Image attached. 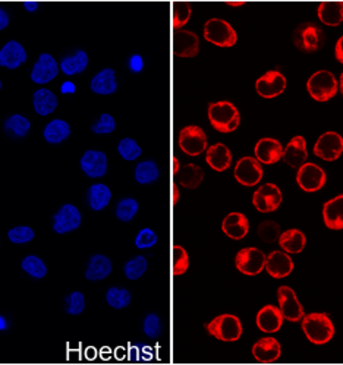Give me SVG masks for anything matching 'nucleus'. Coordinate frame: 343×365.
<instances>
[{
    "instance_id": "f257e3e1",
    "label": "nucleus",
    "mask_w": 343,
    "mask_h": 365,
    "mask_svg": "<svg viewBox=\"0 0 343 365\" xmlns=\"http://www.w3.org/2000/svg\"><path fill=\"white\" fill-rule=\"evenodd\" d=\"M208 121L222 133L234 132L241 122V114L231 102H216L208 106Z\"/></svg>"
},
{
    "instance_id": "f03ea898",
    "label": "nucleus",
    "mask_w": 343,
    "mask_h": 365,
    "mask_svg": "<svg viewBox=\"0 0 343 365\" xmlns=\"http://www.w3.org/2000/svg\"><path fill=\"white\" fill-rule=\"evenodd\" d=\"M302 330L314 345H324L335 336V325L327 314L313 313L302 320Z\"/></svg>"
},
{
    "instance_id": "7ed1b4c3",
    "label": "nucleus",
    "mask_w": 343,
    "mask_h": 365,
    "mask_svg": "<svg viewBox=\"0 0 343 365\" xmlns=\"http://www.w3.org/2000/svg\"><path fill=\"white\" fill-rule=\"evenodd\" d=\"M204 38L217 47L229 49L236 44L238 34L235 28L224 19L212 18L204 24Z\"/></svg>"
},
{
    "instance_id": "20e7f679",
    "label": "nucleus",
    "mask_w": 343,
    "mask_h": 365,
    "mask_svg": "<svg viewBox=\"0 0 343 365\" xmlns=\"http://www.w3.org/2000/svg\"><path fill=\"white\" fill-rule=\"evenodd\" d=\"M307 90L315 102L324 103L333 99L337 94L339 83L332 72L318 71V72H314L308 78Z\"/></svg>"
},
{
    "instance_id": "39448f33",
    "label": "nucleus",
    "mask_w": 343,
    "mask_h": 365,
    "mask_svg": "<svg viewBox=\"0 0 343 365\" xmlns=\"http://www.w3.org/2000/svg\"><path fill=\"white\" fill-rule=\"evenodd\" d=\"M207 332L223 342H235L242 336V324L236 316L222 314L205 324Z\"/></svg>"
},
{
    "instance_id": "423d86ee",
    "label": "nucleus",
    "mask_w": 343,
    "mask_h": 365,
    "mask_svg": "<svg viewBox=\"0 0 343 365\" xmlns=\"http://www.w3.org/2000/svg\"><path fill=\"white\" fill-rule=\"evenodd\" d=\"M323 43H324V34L321 28L311 23L301 24L294 32V44L301 52L314 53L323 46Z\"/></svg>"
},
{
    "instance_id": "0eeeda50",
    "label": "nucleus",
    "mask_w": 343,
    "mask_h": 365,
    "mask_svg": "<svg viewBox=\"0 0 343 365\" xmlns=\"http://www.w3.org/2000/svg\"><path fill=\"white\" fill-rule=\"evenodd\" d=\"M179 148L191 157H197L203 155L207 150L205 132L197 125L185 126L179 132Z\"/></svg>"
},
{
    "instance_id": "6e6552de",
    "label": "nucleus",
    "mask_w": 343,
    "mask_h": 365,
    "mask_svg": "<svg viewBox=\"0 0 343 365\" xmlns=\"http://www.w3.org/2000/svg\"><path fill=\"white\" fill-rule=\"evenodd\" d=\"M265 254L258 248H242L236 254V268L246 276H257L265 267Z\"/></svg>"
},
{
    "instance_id": "1a4fd4ad",
    "label": "nucleus",
    "mask_w": 343,
    "mask_h": 365,
    "mask_svg": "<svg viewBox=\"0 0 343 365\" xmlns=\"http://www.w3.org/2000/svg\"><path fill=\"white\" fill-rule=\"evenodd\" d=\"M343 152V137L337 132L329 131L324 132L323 136L314 144V155L326 162L337 160Z\"/></svg>"
},
{
    "instance_id": "9d476101",
    "label": "nucleus",
    "mask_w": 343,
    "mask_h": 365,
    "mask_svg": "<svg viewBox=\"0 0 343 365\" xmlns=\"http://www.w3.org/2000/svg\"><path fill=\"white\" fill-rule=\"evenodd\" d=\"M296 182L305 192H315L326 184V172L315 163L305 162L301 167H298Z\"/></svg>"
},
{
    "instance_id": "9b49d317",
    "label": "nucleus",
    "mask_w": 343,
    "mask_h": 365,
    "mask_svg": "<svg viewBox=\"0 0 343 365\" xmlns=\"http://www.w3.org/2000/svg\"><path fill=\"white\" fill-rule=\"evenodd\" d=\"M83 223V216L80 210L73 204H65L61 207V210L53 216V230L56 234L64 235L73 232L78 229Z\"/></svg>"
},
{
    "instance_id": "f8f14e48",
    "label": "nucleus",
    "mask_w": 343,
    "mask_h": 365,
    "mask_svg": "<svg viewBox=\"0 0 343 365\" xmlns=\"http://www.w3.org/2000/svg\"><path fill=\"white\" fill-rule=\"evenodd\" d=\"M253 203L261 213H273L282 204V192L275 184H264L254 192Z\"/></svg>"
},
{
    "instance_id": "ddd939ff",
    "label": "nucleus",
    "mask_w": 343,
    "mask_h": 365,
    "mask_svg": "<svg viewBox=\"0 0 343 365\" xmlns=\"http://www.w3.org/2000/svg\"><path fill=\"white\" fill-rule=\"evenodd\" d=\"M277 301L283 318L292 323H296L301 318H303V306L298 301L296 294L294 292L292 287L280 286L277 289Z\"/></svg>"
},
{
    "instance_id": "4468645a",
    "label": "nucleus",
    "mask_w": 343,
    "mask_h": 365,
    "mask_svg": "<svg viewBox=\"0 0 343 365\" xmlns=\"http://www.w3.org/2000/svg\"><path fill=\"white\" fill-rule=\"evenodd\" d=\"M59 71H61V66L57 65V61L54 57L49 53H42L32 66L31 80L34 84H40V85L49 84L56 78Z\"/></svg>"
},
{
    "instance_id": "2eb2a0df",
    "label": "nucleus",
    "mask_w": 343,
    "mask_h": 365,
    "mask_svg": "<svg viewBox=\"0 0 343 365\" xmlns=\"http://www.w3.org/2000/svg\"><path fill=\"white\" fill-rule=\"evenodd\" d=\"M286 88L284 75L277 71H269L257 80L255 90L263 99H275Z\"/></svg>"
},
{
    "instance_id": "dca6fc26",
    "label": "nucleus",
    "mask_w": 343,
    "mask_h": 365,
    "mask_svg": "<svg viewBox=\"0 0 343 365\" xmlns=\"http://www.w3.org/2000/svg\"><path fill=\"white\" fill-rule=\"evenodd\" d=\"M235 178L243 186H254L263 179L261 163L254 157H242L235 166Z\"/></svg>"
},
{
    "instance_id": "f3484780",
    "label": "nucleus",
    "mask_w": 343,
    "mask_h": 365,
    "mask_svg": "<svg viewBox=\"0 0 343 365\" xmlns=\"http://www.w3.org/2000/svg\"><path fill=\"white\" fill-rule=\"evenodd\" d=\"M80 166L88 178H103L107 174V156L99 150H87L80 160Z\"/></svg>"
},
{
    "instance_id": "a211bd4d",
    "label": "nucleus",
    "mask_w": 343,
    "mask_h": 365,
    "mask_svg": "<svg viewBox=\"0 0 343 365\" xmlns=\"http://www.w3.org/2000/svg\"><path fill=\"white\" fill-rule=\"evenodd\" d=\"M200 53V38L188 30H176L174 35V54L183 59H191Z\"/></svg>"
},
{
    "instance_id": "6ab92c4d",
    "label": "nucleus",
    "mask_w": 343,
    "mask_h": 365,
    "mask_svg": "<svg viewBox=\"0 0 343 365\" xmlns=\"http://www.w3.org/2000/svg\"><path fill=\"white\" fill-rule=\"evenodd\" d=\"M27 59H28V54L24 46L16 40L8 42L2 49H0V66L6 68L9 71L18 69L23 64L27 62Z\"/></svg>"
},
{
    "instance_id": "aec40b11",
    "label": "nucleus",
    "mask_w": 343,
    "mask_h": 365,
    "mask_svg": "<svg viewBox=\"0 0 343 365\" xmlns=\"http://www.w3.org/2000/svg\"><path fill=\"white\" fill-rule=\"evenodd\" d=\"M265 270L275 279L289 276L294 270V261L284 251H273L265 258Z\"/></svg>"
},
{
    "instance_id": "412c9836",
    "label": "nucleus",
    "mask_w": 343,
    "mask_h": 365,
    "mask_svg": "<svg viewBox=\"0 0 343 365\" xmlns=\"http://www.w3.org/2000/svg\"><path fill=\"white\" fill-rule=\"evenodd\" d=\"M307 157H308L307 143H305V138L301 136H296L289 141V144L283 150V156H282L283 162L294 169L301 167L305 162H307Z\"/></svg>"
},
{
    "instance_id": "4be33fe9",
    "label": "nucleus",
    "mask_w": 343,
    "mask_h": 365,
    "mask_svg": "<svg viewBox=\"0 0 343 365\" xmlns=\"http://www.w3.org/2000/svg\"><path fill=\"white\" fill-rule=\"evenodd\" d=\"M255 159L263 164H275L283 156V147L275 138H261L254 148Z\"/></svg>"
},
{
    "instance_id": "5701e85b",
    "label": "nucleus",
    "mask_w": 343,
    "mask_h": 365,
    "mask_svg": "<svg viewBox=\"0 0 343 365\" xmlns=\"http://www.w3.org/2000/svg\"><path fill=\"white\" fill-rule=\"evenodd\" d=\"M205 162L216 172H224L232 164V152L224 144L217 143L205 150Z\"/></svg>"
},
{
    "instance_id": "b1692460",
    "label": "nucleus",
    "mask_w": 343,
    "mask_h": 365,
    "mask_svg": "<svg viewBox=\"0 0 343 365\" xmlns=\"http://www.w3.org/2000/svg\"><path fill=\"white\" fill-rule=\"evenodd\" d=\"M283 324V316L280 309L273 305H265L257 314V325L264 333H276Z\"/></svg>"
},
{
    "instance_id": "393cba45",
    "label": "nucleus",
    "mask_w": 343,
    "mask_h": 365,
    "mask_svg": "<svg viewBox=\"0 0 343 365\" xmlns=\"http://www.w3.org/2000/svg\"><path fill=\"white\" fill-rule=\"evenodd\" d=\"M320 21L327 27H337L343 23V2L342 0H326L317 9Z\"/></svg>"
},
{
    "instance_id": "a878e982",
    "label": "nucleus",
    "mask_w": 343,
    "mask_h": 365,
    "mask_svg": "<svg viewBox=\"0 0 343 365\" xmlns=\"http://www.w3.org/2000/svg\"><path fill=\"white\" fill-rule=\"evenodd\" d=\"M222 230L231 239H242L250 232V222L242 213L227 215L222 223Z\"/></svg>"
},
{
    "instance_id": "bb28decb",
    "label": "nucleus",
    "mask_w": 343,
    "mask_h": 365,
    "mask_svg": "<svg viewBox=\"0 0 343 365\" xmlns=\"http://www.w3.org/2000/svg\"><path fill=\"white\" fill-rule=\"evenodd\" d=\"M282 354L280 343L275 337H263L253 347V355L258 362H275Z\"/></svg>"
},
{
    "instance_id": "cd10ccee",
    "label": "nucleus",
    "mask_w": 343,
    "mask_h": 365,
    "mask_svg": "<svg viewBox=\"0 0 343 365\" xmlns=\"http://www.w3.org/2000/svg\"><path fill=\"white\" fill-rule=\"evenodd\" d=\"M90 87H91L92 92L99 94V95H110L113 92H116V90H118L116 73H114V71L112 68H106L92 76Z\"/></svg>"
},
{
    "instance_id": "c85d7f7f",
    "label": "nucleus",
    "mask_w": 343,
    "mask_h": 365,
    "mask_svg": "<svg viewBox=\"0 0 343 365\" xmlns=\"http://www.w3.org/2000/svg\"><path fill=\"white\" fill-rule=\"evenodd\" d=\"M32 106L37 114L49 116L59 106V100H57V95L52 90L38 88L32 94Z\"/></svg>"
},
{
    "instance_id": "c756f323",
    "label": "nucleus",
    "mask_w": 343,
    "mask_h": 365,
    "mask_svg": "<svg viewBox=\"0 0 343 365\" xmlns=\"http://www.w3.org/2000/svg\"><path fill=\"white\" fill-rule=\"evenodd\" d=\"M112 261L109 257L103 254H95L90 258L87 270H85V279L90 282H99L104 280L112 273Z\"/></svg>"
},
{
    "instance_id": "7c9ffc66",
    "label": "nucleus",
    "mask_w": 343,
    "mask_h": 365,
    "mask_svg": "<svg viewBox=\"0 0 343 365\" xmlns=\"http://www.w3.org/2000/svg\"><path fill=\"white\" fill-rule=\"evenodd\" d=\"M323 219L324 225L333 230L343 229V196L327 201L323 207Z\"/></svg>"
},
{
    "instance_id": "2f4dec72",
    "label": "nucleus",
    "mask_w": 343,
    "mask_h": 365,
    "mask_svg": "<svg viewBox=\"0 0 343 365\" xmlns=\"http://www.w3.org/2000/svg\"><path fill=\"white\" fill-rule=\"evenodd\" d=\"M69 136H71V126L64 119L50 121L43 131V137L49 144H62L69 138Z\"/></svg>"
},
{
    "instance_id": "473e14b6",
    "label": "nucleus",
    "mask_w": 343,
    "mask_h": 365,
    "mask_svg": "<svg viewBox=\"0 0 343 365\" xmlns=\"http://www.w3.org/2000/svg\"><path fill=\"white\" fill-rule=\"evenodd\" d=\"M280 248H283L284 253L288 254H299L307 244V238L298 229H289L284 234H280L279 237Z\"/></svg>"
},
{
    "instance_id": "72a5a7b5",
    "label": "nucleus",
    "mask_w": 343,
    "mask_h": 365,
    "mask_svg": "<svg viewBox=\"0 0 343 365\" xmlns=\"http://www.w3.org/2000/svg\"><path fill=\"white\" fill-rule=\"evenodd\" d=\"M87 200L90 208L94 211H102L110 204L112 191L104 184H92L87 192Z\"/></svg>"
},
{
    "instance_id": "f704fd0d",
    "label": "nucleus",
    "mask_w": 343,
    "mask_h": 365,
    "mask_svg": "<svg viewBox=\"0 0 343 365\" xmlns=\"http://www.w3.org/2000/svg\"><path fill=\"white\" fill-rule=\"evenodd\" d=\"M179 184L186 189H197L201 182L204 181V172L200 166L194 163H188L185 166H181L179 172L176 174Z\"/></svg>"
},
{
    "instance_id": "c9c22d12",
    "label": "nucleus",
    "mask_w": 343,
    "mask_h": 365,
    "mask_svg": "<svg viewBox=\"0 0 343 365\" xmlns=\"http://www.w3.org/2000/svg\"><path fill=\"white\" fill-rule=\"evenodd\" d=\"M59 66L68 76L83 73L88 66V54L84 50H76L73 54L64 57Z\"/></svg>"
},
{
    "instance_id": "e433bc0d",
    "label": "nucleus",
    "mask_w": 343,
    "mask_h": 365,
    "mask_svg": "<svg viewBox=\"0 0 343 365\" xmlns=\"http://www.w3.org/2000/svg\"><path fill=\"white\" fill-rule=\"evenodd\" d=\"M160 176V170L152 160H144L136 167V181L141 185H148L156 182Z\"/></svg>"
},
{
    "instance_id": "4c0bfd02",
    "label": "nucleus",
    "mask_w": 343,
    "mask_h": 365,
    "mask_svg": "<svg viewBox=\"0 0 343 365\" xmlns=\"http://www.w3.org/2000/svg\"><path fill=\"white\" fill-rule=\"evenodd\" d=\"M30 129H31V122L19 113L12 114V116H9L5 121V131L16 138L27 137Z\"/></svg>"
},
{
    "instance_id": "58836bf2",
    "label": "nucleus",
    "mask_w": 343,
    "mask_h": 365,
    "mask_svg": "<svg viewBox=\"0 0 343 365\" xmlns=\"http://www.w3.org/2000/svg\"><path fill=\"white\" fill-rule=\"evenodd\" d=\"M106 301L114 310H124L131 304L132 297L128 289H122V287H109L106 292Z\"/></svg>"
},
{
    "instance_id": "ea45409f",
    "label": "nucleus",
    "mask_w": 343,
    "mask_h": 365,
    "mask_svg": "<svg viewBox=\"0 0 343 365\" xmlns=\"http://www.w3.org/2000/svg\"><path fill=\"white\" fill-rule=\"evenodd\" d=\"M189 268V257L185 248L181 245H174L172 248V273L174 276H182Z\"/></svg>"
},
{
    "instance_id": "a19ab883",
    "label": "nucleus",
    "mask_w": 343,
    "mask_h": 365,
    "mask_svg": "<svg viewBox=\"0 0 343 365\" xmlns=\"http://www.w3.org/2000/svg\"><path fill=\"white\" fill-rule=\"evenodd\" d=\"M23 270L34 279H43L47 275L46 263L37 256H27L21 263Z\"/></svg>"
},
{
    "instance_id": "79ce46f5",
    "label": "nucleus",
    "mask_w": 343,
    "mask_h": 365,
    "mask_svg": "<svg viewBox=\"0 0 343 365\" xmlns=\"http://www.w3.org/2000/svg\"><path fill=\"white\" fill-rule=\"evenodd\" d=\"M147 267H148L147 258L144 256H138V257H133L125 264L124 272L129 280H138L147 272Z\"/></svg>"
},
{
    "instance_id": "37998d69",
    "label": "nucleus",
    "mask_w": 343,
    "mask_h": 365,
    "mask_svg": "<svg viewBox=\"0 0 343 365\" xmlns=\"http://www.w3.org/2000/svg\"><path fill=\"white\" fill-rule=\"evenodd\" d=\"M191 15H193V8L188 2H176L174 5V13H172V25L175 30H181L188 24Z\"/></svg>"
},
{
    "instance_id": "c03bdc74",
    "label": "nucleus",
    "mask_w": 343,
    "mask_h": 365,
    "mask_svg": "<svg viewBox=\"0 0 343 365\" xmlns=\"http://www.w3.org/2000/svg\"><path fill=\"white\" fill-rule=\"evenodd\" d=\"M140 205L138 201L133 200V198H124L118 203L116 210H114V213H116V217L122 222H131L136 215L138 213Z\"/></svg>"
},
{
    "instance_id": "a18cd8bd",
    "label": "nucleus",
    "mask_w": 343,
    "mask_h": 365,
    "mask_svg": "<svg viewBox=\"0 0 343 365\" xmlns=\"http://www.w3.org/2000/svg\"><path fill=\"white\" fill-rule=\"evenodd\" d=\"M118 152L121 157L126 162L137 160L143 155V148L138 145V143L132 138H124L118 144Z\"/></svg>"
},
{
    "instance_id": "49530a36",
    "label": "nucleus",
    "mask_w": 343,
    "mask_h": 365,
    "mask_svg": "<svg viewBox=\"0 0 343 365\" xmlns=\"http://www.w3.org/2000/svg\"><path fill=\"white\" fill-rule=\"evenodd\" d=\"M280 225H277L273 220H265L263 222L258 229H257V235L258 238L265 242V244H273L276 241H279L280 237Z\"/></svg>"
},
{
    "instance_id": "de8ad7c7",
    "label": "nucleus",
    "mask_w": 343,
    "mask_h": 365,
    "mask_svg": "<svg viewBox=\"0 0 343 365\" xmlns=\"http://www.w3.org/2000/svg\"><path fill=\"white\" fill-rule=\"evenodd\" d=\"M8 238L12 244H18V245L28 244L35 238V232L30 226H16L9 230Z\"/></svg>"
},
{
    "instance_id": "09e8293b",
    "label": "nucleus",
    "mask_w": 343,
    "mask_h": 365,
    "mask_svg": "<svg viewBox=\"0 0 343 365\" xmlns=\"http://www.w3.org/2000/svg\"><path fill=\"white\" fill-rule=\"evenodd\" d=\"M85 310V297L83 292L75 291L66 299V313L71 316H80Z\"/></svg>"
},
{
    "instance_id": "8fccbe9b",
    "label": "nucleus",
    "mask_w": 343,
    "mask_h": 365,
    "mask_svg": "<svg viewBox=\"0 0 343 365\" xmlns=\"http://www.w3.org/2000/svg\"><path fill=\"white\" fill-rule=\"evenodd\" d=\"M114 129H116V121L109 113H103L100 119L91 126V131L94 133H99V136H107V133H112Z\"/></svg>"
},
{
    "instance_id": "3c124183",
    "label": "nucleus",
    "mask_w": 343,
    "mask_h": 365,
    "mask_svg": "<svg viewBox=\"0 0 343 365\" xmlns=\"http://www.w3.org/2000/svg\"><path fill=\"white\" fill-rule=\"evenodd\" d=\"M144 333L150 339H157L162 335V323L157 314H148L144 320Z\"/></svg>"
},
{
    "instance_id": "603ef678",
    "label": "nucleus",
    "mask_w": 343,
    "mask_h": 365,
    "mask_svg": "<svg viewBox=\"0 0 343 365\" xmlns=\"http://www.w3.org/2000/svg\"><path fill=\"white\" fill-rule=\"evenodd\" d=\"M156 244H157V235L155 230L150 227L141 229L136 238V246L138 249H147V248L155 246Z\"/></svg>"
},
{
    "instance_id": "864d4df0",
    "label": "nucleus",
    "mask_w": 343,
    "mask_h": 365,
    "mask_svg": "<svg viewBox=\"0 0 343 365\" xmlns=\"http://www.w3.org/2000/svg\"><path fill=\"white\" fill-rule=\"evenodd\" d=\"M144 68V62H143V57L140 54H133L131 59H129V69L136 73H140Z\"/></svg>"
},
{
    "instance_id": "5fc2aeb1",
    "label": "nucleus",
    "mask_w": 343,
    "mask_h": 365,
    "mask_svg": "<svg viewBox=\"0 0 343 365\" xmlns=\"http://www.w3.org/2000/svg\"><path fill=\"white\" fill-rule=\"evenodd\" d=\"M335 56H336V61H337L339 64H343V35L336 42V46H335Z\"/></svg>"
},
{
    "instance_id": "6e6d98bb",
    "label": "nucleus",
    "mask_w": 343,
    "mask_h": 365,
    "mask_svg": "<svg viewBox=\"0 0 343 365\" xmlns=\"http://www.w3.org/2000/svg\"><path fill=\"white\" fill-rule=\"evenodd\" d=\"M61 91H62V94H65V95H72V94L76 92V87H75L73 83L65 81V83L62 84V87H61Z\"/></svg>"
},
{
    "instance_id": "4d7b16f0",
    "label": "nucleus",
    "mask_w": 343,
    "mask_h": 365,
    "mask_svg": "<svg viewBox=\"0 0 343 365\" xmlns=\"http://www.w3.org/2000/svg\"><path fill=\"white\" fill-rule=\"evenodd\" d=\"M9 25V15L5 9L0 8V31H4Z\"/></svg>"
},
{
    "instance_id": "13d9d810",
    "label": "nucleus",
    "mask_w": 343,
    "mask_h": 365,
    "mask_svg": "<svg viewBox=\"0 0 343 365\" xmlns=\"http://www.w3.org/2000/svg\"><path fill=\"white\" fill-rule=\"evenodd\" d=\"M179 201V189L178 185L174 184L172 185V205H176Z\"/></svg>"
},
{
    "instance_id": "bf43d9fd",
    "label": "nucleus",
    "mask_w": 343,
    "mask_h": 365,
    "mask_svg": "<svg viewBox=\"0 0 343 365\" xmlns=\"http://www.w3.org/2000/svg\"><path fill=\"white\" fill-rule=\"evenodd\" d=\"M37 8H38V4L34 2V0H25L24 2V9L27 12H34V11H37Z\"/></svg>"
},
{
    "instance_id": "052dcab7",
    "label": "nucleus",
    "mask_w": 343,
    "mask_h": 365,
    "mask_svg": "<svg viewBox=\"0 0 343 365\" xmlns=\"http://www.w3.org/2000/svg\"><path fill=\"white\" fill-rule=\"evenodd\" d=\"M181 169V164H179V160L176 157H172V174L176 175L178 172Z\"/></svg>"
},
{
    "instance_id": "680f3d73",
    "label": "nucleus",
    "mask_w": 343,
    "mask_h": 365,
    "mask_svg": "<svg viewBox=\"0 0 343 365\" xmlns=\"http://www.w3.org/2000/svg\"><path fill=\"white\" fill-rule=\"evenodd\" d=\"M8 329V321L5 317L0 316V330H6Z\"/></svg>"
},
{
    "instance_id": "e2e57ef3",
    "label": "nucleus",
    "mask_w": 343,
    "mask_h": 365,
    "mask_svg": "<svg viewBox=\"0 0 343 365\" xmlns=\"http://www.w3.org/2000/svg\"><path fill=\"white\" fill-rule=\"evenodd\" d=\"M227 6H243L245 2H242V0H239V2H226Z\"/></svg>"
},
{
    "instance_id": "0e129e2a",
    "label": "nucleus",
    "mask_w": 343,
    "mask_h": 365,
    "mask_svg": "<svg viewBox=\"0 0 343 365\" xmlns=\"http://www.w3.org/2000/svg\"><path fill=\"white\" fill-rule=\"evenodd\" d=\"M339 90H340V92L343 94V72H342L340 80H339Z\"/></svg>"
},
{
    "instance_id": "69168bd1",
    "label": "nucleus",
    "mask_w": 343,
    "mask_h": 365,
    "mask_svg": "<svg viewBox=\"0 0 343 365\" xmlns=\"http://www.w3.org/2000/svg\"><path fill=\"white\" fill-rule=\"evenodd\" d=\"M2 87H4V84H2V80H0V90H2Z\"/></svg>"
}]
</instances>
